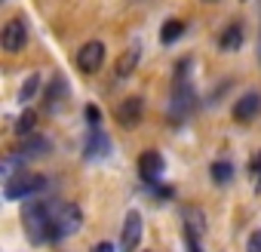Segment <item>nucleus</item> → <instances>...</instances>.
<instances>
[{
    "label": "nucleus",
    "instance_id": "nucleus-3",
    "mask_svg": "<svg viewBox=\"0 0 261 252\" xmlns=\"http://www.w3.org/2000/svg\"><path fill=\"white\" fill-rule=\"evenodd\" d=\"M46 188V179L43 175H34V172H16V175H10L7 179V185H4V194H7V200H22V197H34V194H40Z\"/></svg>",
    "mask_w": 261,
    "mask_h": 252
},
{
    "label": "nucleus",
    "instance_id": "nucleus-9",
    "mask_svg": "<svg viewBox=\"0 0 261 252\" xmlns=\"http://www.w3.org/2000/svg\"><path fill=\"white\" fill-rule=\"evenodd\" d=\"M163 169H166V163H163V157H160L157 151H145V154L139 157V175H142L148 185H154Z\"/></svg>",
    "mask_w": 261,
    "mask_h": 252
},
{
    "label": "nucleus",
    "instance_id": "nucleus-25",
    "mask_svg": "<svg viewBox=\"0 0 261 252\" xmlns=\"http://www.w3.org/2000/svg\"><path fill=\"white\" fill-rule=\"evenodd\" d=\"M258 59H261V37H258Z\"/></svg>",
    "mask_w": 261,
    "mask_h": 252
},
{
    "label": "nucleus",
    "instance_id": "nucleus-10",
    "mask_svg": "<svg viewBox=\"0 0 261 252\" xmlns=\"http://www.w3.org/2000/svg\"><path fill=\"white\" fill-rule=\"evenodd\" d=\"M139 59H142V43H129L126 46V53L117 59V65H114V74L123 80V77H129L136 68H139Z\"/></svg>",
    "mask_w": 261,
    "mask_h": 252
},
{
    "label": "nucleus",
    "instance_id": "nucleus-21",
    "mask_svg": "<svg viewBox=\"0 0 261 252\" xmlns=\"http://www.w3.org/2000/svg\"><path fill=\"white\" fill-rule=\"evenodd\" d=\"M188 68H191V59H181L175 65V80H188Z\"/></svg>",
    "mask_w": 261,
    "mask_h": 252
},
{
    "label": "nucleus",
    "instance_id": "nucleus-16",
    "mask_svg": "<svg viewBox=\"0 0 261 252\" xmlns=\"http://www.w3.org/2000/svg\"><path fill=\"white\" fill-rule=\"evenodd\" d=\"M209 175H212V182H215V185H227V182L233 179V166H230L227 160H215V163H212V169H209Z\"/></svg>",
    "mask_w": 261,
    "mask_h": 252
},
{
    "label": "nucleus",
    "instance_id": "nucleus-20",
    "mask_svg": "<svg viewBox=\"0 0 261 252\" xmlns=\"http://www.w3.org/2000/svg\"><path fill=\"white\" fill-rule=\"evenodd\" d=\"M83 117H86L89 126H98V123H101V111H98L95 105H86V108H83Z\"/></svg>",
    "mask_w": 261,
    "mask_h": 252
},
{
    "label": "nucleus",
    "instance_id": "nucleus-2",
    "mask_svg": "<svg viewBox=\"0 0 261 252\" xmlns=\"http://www.w3.org/2000/svg\"><path fill=\"white\" fill-rule=\"evenodd\" d=\"M83 224V212L80 206L74 203H56V212H53V231H49V243H59L71 234H77Z\"/></svg>",
    "mask_w": 261,
    "mask_h": 252
},
{
    "label": "nucleus",
    "instance_id": "nucleus-4",
    "mask_svg": "<svg viewBox=\"0 0 261 252\" xmlns=\"http://www.w3.org/2000/svg\"><path fill=\"white\" fill-rule=\"evenodd\" d=\"M139 243H142V215L136 209H129L120 231V252H136Z\"/></svg>",
    "mask_w": 261,
    "mask_h": 252
},
{
    "label": "nucleus",
    "instance_id": "nucleus-17",
    "mask_svg": "<svg viewBox=\"0 0 261 252\" xmlns=\"http://www.w3.org/2000/svg\"><path fill=\"white\" fill-rule=\"evenodd\" d=\"M34 123H37V114H34L31 108H28V111H22V114H19V120H16V133H19V136H28V133L34 130Z\"/></svg>",
    "mask_w": 261,
    "mask_h": 252
},
{
    "label": "nucleus",
    "instance_id": "nucleus-13",
    "mask_svg": "<svg viewBox=\"0 0 261 252\" xmlns=\"http://www.w3.org/2000/svg\"><path fill=\"white\" fill-rule=\"evenodd\" d=\"M108 151H111V139L98 130V133H92V136H89V142H86V151H83V154H86L89 160H95V157H105Z\"/></svg>",
    "mask_w": 261,
    "mask_h": 252
},
{
    "label": "nucleus",
    "instance_id": "nucleus-23",
    "mask_svg": "<svg viewBox=\"0 0 261 252\" xmlns=\"http://www.w3.org/2000/svg\"><path fill=\"white\" fill-rule=\"evenodd\" d=\"M92 252H114V246H111V243H95Z\"/></svg>",
    "mask_w": 261,
    "mask_h": 252
},
{
    "label": "nucleus",
    "instance_id": "nucleus-14",
    "mask_svg": "<svg viewBox=\"0 0 261 252\" xmlns=\"http://www.w3.org/2000/svg\"><path fill=\"white\" fill-rule=\"evenodd\" d=\"M181 34H185V22H181V19H169V22H163V28H160V43H163V46H172Z\"/></svg>",
    "mask_w": 261,
    "mask_h": 252
},
{
    "label": "nucleus",
    "instance_id": "nucleus-22",
    "mask_svg": "<svg viewBox=\"0 0 261 252\" xmlns=\"http://www.w3.org/2000/svg\"><path fill=\"white\" fill-rule=\"evenodd\" d=\"M246 252H261V231H255L246 243Z\"/></svg>",
    "mask_w": 261,
    "mask_h": 252
},
{
    "label": "nucleus",
    "instance_id": "nucleus-1",
    "mask_svg": "<svg viewBox=\"0 0 261 252\" xmlns=\"http://www.w3.org/2000/svg\"><path fill=\"white\" fill-rule=\"evenodd\" d=\"M53 212H56V200H34V203L25 206L22 224H25V234L31 237L34 246H46V243H49Z\"/></svg>",
    "mask_w": 261,
    "mask_h": 252
},
{
    "label": "nucleus",
    "instance_id": "nucleus-24",
    "mask_svg": "<svg viewBox=\"0 0 261 252\" xmlns=\"http://www.w3.org/2000/svg\"><path fill=\"white\" fill-rule=\"evenodd\" d=\"M252 175H258V179H261V154H258V157H255V163H252Z\"/></svg>",
    "mask_w": 261,
    "mask_h": 252
},
{
    "label": "nucleus",
    "instance_id": "nucleus-26",
    "mask_svg": "<svg viewBox=\"0 0 261 252\" xmlns=\"http://www.w3.org/2000/svg\"><path fill=\"white\" fill-rule=\"evenodd\" d=\"M206 4H215V0H206Z\"/></svg>",
    "mask_w": 261,
    "mask_h": 252
},
{
    "label": "nucleus",
    "instance_id": "nucleus-6",
    "mask_svg": "<svg viewBox=\"0 0 261 252\" xmlns=\"http://www.w3.org/2000/svg\"><path fill=\"white\" fill-rule=\"evenodd\" d=\"M101 62H105V43L101 40H89L77 49V68L83 74H95L101 68Z\"/></svg>",
    "mask_w": 261,
    "mask_h": 252
},
{
    "label": "nucleus",
    "instance_id": "nucleus-11",
    "mask_svg": "<svg viewBox=\"0 0 261 252\" xmlns=\"http://www.w3.org/2000/svg\"><path fill=\"white\" fill-rule=\"evenodd\" d=\"M243 46V28L233 22V25H227L221 34H218V49H224V53H237Z\"/></svg>",
    "mask_w": 261,
    "mask_h": 252
},
{
    "label": "nucleus",
    "instance_id": "nucleus-12",
    "mask_svg": "<svg viewBox=\"0 0 261 252\" xmlns=\"http://www.w3.org/2000/svg\"><path fill=\"white\" fill-rule=\"evenodd\" d=\"M65 95H68V86H65V80L56 74V77H53V83H49V86H46V92H43V102H46V108H49V111H56V108H62Z\"/></svg>",
    "mask_w": 261,
    "mask_h": 252
},
{
    "label": "nucleus",
    "instance_id": "nucleus-5",
    "mask_svg": "<svg viewBox=\"0 0 261 252\" xmlns=\"http://www.w3.org/2000/svg\"><path fill=\"white\" fill-rule=\"evenodd\" d=\"M145 117V102L139 95H129L117 105V123L123 126V130H136V126L142 123Z\"/></svg>",
    "mask_w": 261,
    "mask_h": 252
},
{
    "label": "nucleus",
    "instance_id": "nucleus-8",
    "mask_svg": "<svg viewBox=\"0 0 261 252\" xmlns=\"http://www.w3.org/2000/svg\"><path fill=\"white\" fill-rule=\"evenodd\" d=\"M230 114H233L237 123H249V120H255V117L261 114V92H258V89H249V92L233 105Z\"/></svg>",
    "mask_w": 261,
    "mask_h": 252
},
{
    "label": "nucleus",
    "instance_id": "nucleus-18",
    "mask_svg": "<svg viewBox=\"0 0 261 252\" xmlns=\"http://www.w3.org/2000/svg\"><path fill=\"white\" fill-rule=\"evenodd\" d=\"M37 89H40V77L37 74H31L25 83H22V89H19V102L25 105V102H31L34 95H37Z\"/></svg>",
    "mask_w": 261,
    "mask_h": 252
},
{
    "label": "nucleus",
    "instance_id": "nucleus-7",
    "mask_svg": "<svg viewBox=\"0 0 261 252\" xmlns=\"http://www.w3.org/2000/svg\"><path fill=\"white\" fill-rule=\"evenodd\" d=\"M0 40H4V49H7L10 56L22 53L25 43H28V28H25V22H22V19H10V22L4 25V34H0Z\"/></svg>",
    "mask_w": 261,
    "mask_h": 252
},
{
    "label": "nucleus",
    "instance_id": "nucleus-19",
    "mask_svg": "<svg viewBox=\"0 0 261 252\" xmlns=\"http://www.w3.org/2000/svg\"><path fill=\"white\" fill-rule=\"evenodd\" d=\"M185 240H188V252H203V246H200V237L194 234V228H191V224L185 228Z\"/></svg>",
    "mask_w": 261,
    "mask_h": 252
},
{
    "label": "nucleus",
    "instance_id": "nucleus-15",
    "mask_svg": "<svg viewBox=\"0 0 261 252\" xmlns=\"http://www.w3.org/2000/svg\"><path fill=\"white\" fill-rule=\"evenodd\" d=\"M46 151H49V142H46L43 136H31V139H25L22 148H19V154H25V157H40V154H46Z\"/></svg>",
    "mask_w": 261,
    "mask_h": 252
}]
</instances>
